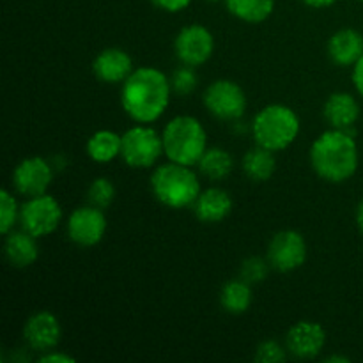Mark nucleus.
<instances>
[{"label": "nucleus", "mask_w": 363, "mask_h": 363, "mask_svg": "<svg viewBox=\"0 0 363 363\" xmlns=\"http://www.w3.org/2000/svg\"><path fill=\"white\" fill-rule=\"evenodd\" d=\"M172 85L167 74L156 67H138L123 82L121 105L124 112L140 124H151L163 116L170 101Z\"/></svg>", "instance_id": "f257e3e1"}, {"label": "nucleus", "mask_w": 363, "mask_h": 363, "mask_svg": "<svg viewBox=\"0 0 363 363\" xmlns=\"http://www.w3.org/2000/svg\"><path fill=\"white\" fill-rule=\"evenodd\" d=\"M358 145L351 131H325L311 147V165L321 179L328 183H344L358 169Z\"/></svg>", "instance_id": "f03ea898"}, {"label": "nucleus", "mask_w": 363, "mask_h": 363, "mask_svg": "<svg viewBox=\"0 0 363 363\" xmlns=\"http://www.w3.org/2000/svg\"><path fill=\"white\" fill-rule=\"evenodd\" d=\"M163 155L170 162L181 165H199L208 149V135L199 119L191 116H177L167 123L162 133Z\"/></svg>", "instance_id": "7ed1b4c3"}, {"label": "nucleus", "mask_w": 363, "mask_h": 363, "mask_svg": "<svg viewBox=\"0 0 363 363\" xmlns=\"http://www.w3.org/2000/svg\"><path fill=\"white\" fill-rule=\"evenodd\" d=\"M151 190L163 206L183 209L195 204L201 195V183L191 167L169 162L152 172Z\"/></svg>", "instance_id": "20e7f679"}, {"label": "nucleus", "mask_w": 363, "mask_h": 363, "mask_svg": "<svg viewBox=\"0 0 363 363\" xmlns=\"http://www.w3.org/2000/svg\"><path fill=\"white\" fill-rule=\"evenodd\" d=\"M298 133H300V117L293 108L280 103H273L259 110L252 123L255 144L273 152L289 147L298 138Z\"/></svg>", "instance_id": "39448f33"}, {"label": "nucleus", "mask_w": 363, "mask_h": 363, "mask_svg": "<svg viewBox=\"0 0 363 363\" xmlns=\"http://www.w3.org/2000/svg\"><path fill=\"white\" fill-rule=\"evenodd\" d=\"M163 155L162 135L152 128L133 126L123 135L121 158L131 169H151Z\"/></svg>", "instance_id": "423d86ee"}, {"label": "nucleus", "mask_w": 363, "mask_h": 363, "mask_svg": "<svg viewBox=\"0 0 363 363\" xmlns=\"http://www.w3.org/2000/svg\"><path fill=\"white\" fill-rule=\"evenodd\" d=\"M62 220V208L52 195L32 197L21 206L20 222L21 229L35 238L52 234Z\"/></svg>", "instance_id": "0eeeda50"}, {"label": "nucleus", "mask_w": 363, "mask_h": 363, "mask_svg": "<svg viewBox=\"0 0 363 363\" xmlns=\"http://www.w3.org/2000/svg\"><path fill=\"white\" fill-rule=\"evenodd\" d=\"M204 105L218 119L236 121L247 110V96L236 82L220 78L204 91Z\"/></svg>", "instance_id": "6e6552de"}, {"label": "nucleus", "mask_w": 363, "mask_h": 363, "mask_svg": "<svg viewBox=\"0 0 363 363\" xmlns=\"http://www.w3.org/2000/svg\"><path fill=\"white\" fill-rule=\"evenodd\" d=\"M174 50L181 64L197 67L211 59L215 52V38L204 25H188L181 28L174 41Z\"/></svg>", "instance_id": "1a4fd4ad"}, {"label": "nucleus", "mask_w": 363, "mask_h": 363, "mask_svg": "<svg viewBox=\"0 0 363 363\" xmlns=\"http://www.w3.org/2000/svg\"><path fill=\"white\" fill-rule=\"evenodd\" d=\"M307 259V243L296 230H280L268 245V262L280 273H289L303 266Z\"/></svg>", "instance_id": "9d476101"}, {"label": "nucleus", "mask_w": 363, "mask_h": 363, "mask_svg": "<svg viewBox=\"0 0 363 363\" xmlns=\"http://www.w3.org/2000/svg\"><path fill=\"white\" fill-rule=\"evenodd\" d=\"M106 230V218L103 209L96 206L77 208L67 218V236L80 247H94L103 240Z\"/></svg>", "instance_id": "9b49d317"}, {"label": "nucleus", "mask_w": 363, "mask_h": 363, "mask_svg": "<svg viewBox=\"0 0 363 363\" xmlns=\"http://www.w3.org/2000/svg\"><path fill=\"white\" fill-rule=\"evenodd\" d=\"M52 177L53 172L48 162L39 156H32L18 163L13 172V186L23 197H39L46 194L52 184Z\"/></svg>", "instance_id": "f8f14e48"}, {"label": "nucleus", "mask_w": 363, "mask_h": 363, "mask_svg": "<svg viewBox=\"0 0 363 363\" xmlns=\"http://www.w3.org/2000/svg\"><path fill=\"white\" fill-rule=\"evenodd\" d=\"M326 342V333L321 325L312 321H300L287 332L286 347L293 357L308 360L315 358L323 351Z\"/></svg>", "instance_id": "ddd939ff"}, {"label": "nucleus", "mask_w": 363, "mask_h": 363, "mask_svg": "<svg viewBox=\"0 0 363 363\" xmlns=\"http://www.w3.org/2000/svg\"><path fill=\"white\" fill-rule=\"evenodd\" d=\"M60 323L52 312H38L30 315L23 326V339L32 350L52 351L60 342Z\"/></svg>", "instance_id": "4468645a"}, {"label": "nucleus", "mask_w": 363, "mask_h": 363, "mask_svg": "<svg viewBox=\"0 0 363 363\" xmlns=\"http://www.w3.org/2000/svg\"><path fill=\"white\" fill-rule=\"evenodd\" d=\"M94 77L103 84H123L133 73V60L121 48H105L92 62Z\"/></svg>", "instance_id": "2eb2a0df"}, {"label": "nucleus", "mask_w": 363, "mask_h": 363, "mask_svg": "<svg viewBox=\"0 0 363 363\" xmlns=\"http://www.w3.org/2000/svg\"><path fill=\"white\" fill-rule=\"evenodd\" d=\"M328 55L337 66H354L363 55V35L354 28H340L330 38Z\"/></svg>", "instance_id": "dca6fc26"}, {"label": "nucleus", "mask_w": 363, "mask_h": 363, "mask_svg": "<svg viewBox=\"0 0 363 363\" xmlns=\"http://www.w3.org/2000/svg\"><path fill=\"white\" fill-rule=\"evenodd\" d=\"M325 117L335 130L350 131L360 117V105L350 92H333L325 103Z\"/></svg>", "instance_id": "f3484780"}, {"label": "nucleus", "mask_w": 363, "mask_h": 363, "mask_svg": "<svg viewBox=\"0 0 363 363\" xmlns=\"http://www.w3.org/2000/svg\"><path fill=\"white\" fill-rule=\"evenodd\" d=\"M191 208L201 222L218 223L229 216L233 209V199L222 188H208L206 191H201Z\"/></svg>", "instance_id": "a211bd4d"}, {"label": "nucleus", "mask_w": 363, "mask_h": 363, "mask_svg": "<svg viewBox=\"0 0 363 363\" xmlns=\"http://www.w3.org/2000/svg\"><path fill=\"white\" fill-rule=\"evenodd\" d=\"M4 254L14 268H28L30 264H34L39 255L35 236L28 234L27 230L6 234Z\"/></svg>", "instance_id": "6ab92c4d"}, {"label": "nucleus", "mask_w": 363, "mask_h": 363, "mask_svg": "<svg viewBox=\"0 0 363 363\" xmlns=\"http://www.w3.org/2000/svg\"><path fill=\"white\" fill-rule=\"evenodd\" d=\"M275 169V152L266 147H261V145H255L243 156V170L252 181L264 183V181H268L273 176Z\"/></svg>", "instance_id": "aec40b11"}, {"label": "nucleus", "mask_w": 363, "mask_h": 363, "mask_svg": "<svg viewBox=\"0 0 363 363\" xmlns=\"http://www.w3.org/2000/svg\"><path fill=\"white\" fill-rule=\"evenodd\" d=\"M121 147H123V135H117L116 131L110 130L96 131L87 140V155L98 163H108L121 156Z\"/></svg>", "instance_id": "412c9836"}, {"label": "nucleus", "mask_w": 363, "mask_h": 363, "mask_svg": "<svg viewBox=\"0 0 363 363\" xmlns=\"http://www.w3.org/2000/svg\"><path fill=\"white\" fill-rule=\"evenodd\" d=\"M227 11L234 18L247 23H262L275 7V0H225Z\"/></svg>", "instance_id": "4be33fe9"}, {"label": "nucleus", "mask_w": 363, "mask_h": 363, "mask_svg": "<svg viewBox=\"0 0 363 363\" xmlns=\"http://www.w3.org/2000/svg\"><path fill=\"white\" fill-rule=\"evenodd\" d=\"M220 303L230 314H243L252 305L250 284L241 280H230L220 291Z\"/></svg>", "instance_id": "5701e85b"}, {"label": "nucleus", "mask_w": 363, "mask_h": 363, "mask_svg": "<svg viewBox=\"0 0 363 363\" xmlns=\"http://www.w3.org/2000/svg\"><path fill=\"white\" fill-rule=\"evenodd\" d=\"M233 156L222 147L206 149L201 162H199V170H201L202 176L209 177L213 181H222L223 177L229 176L233 172Z\"/></svg>", "instance_id": "b1692460"}, {"label": "nucleus", "mask_w": 363, "mask_h": 363, "mask_svg": "<svg viewBox=\"0 0 363 363\" xmlns=\"http://www.w3.org/2000/svg\"><path fill=\"white\" fill-rule=\"evenodd\" d=\"M89 204L96 206L99 209H105L112 204V201L116 199V186L110 183L106 177H98V179L92 181V184L89 186Z\"/></svg>", "instance_id": "393cba45"}, {"label": "nucleus", "mask_w": 363, "mask_h": 363, "mask_svg": "<svg viewBox=\"0 0 363 363\" xmlns=\"http://www.w3.org/2000/svg\"><path fill=\"white\" fill-rule=\"evenodd\" d=\"M18 218V204L16 199L11 195V191H0V233L6 236L11 233Z\"/></svg>", "instance_id": "a878e982"}, {"label": "nucleus", "mask_w": 363, "mask_h": 363, "mask_svg": "<svg viewBox=\"0 0 363 363\" xmlns=\"http://www.w3.org/2000/svg\"><path fill=\"white\" fill-rule=\"evenodd\" d=\"M170 85H172V91L177 92L181 96H188L195 91L197 87V77L194 73V67L183 64L181 67H177L174 71L172 78H170Z\"/></svg>", "instance_id": "bb28decb"}, {"label": "nucleus", "mask_w": 363, "mask_h": 363, "mask_svg": "<svg viewBox=\"0 0 363 363\" xmlns=\"http://www.w3.org/2000/svg\"><path fill=\"white\" fill-rule=\"evenodd\" d=\"M269 268L272 266H269L268 259L250 257L241 266V279L248 284H259L268 277Z\"/></svg>", "instance_id": "cd10ccee"}, {"label": "nucleus", "mask_w": 363, "mask_h": 363, "mask_svg": "<svg viewBox=\"0 0 363 363\" xmlns=\"http://www.w3.org/2000/svg\"><path fill=\"white\" fill-rule=\"evenodd\" d=\"M286 360V351L275 340H266L257 347L255 353V362L261 363H279Z\"/></svg>", "instance_id": "c85d7f7f"}, {"label": "nucleus", "mask_w": 363, "mask_h": 363, "mask_svg": "<svg viewBox=\"0 0 363 363\" xmlns=\"http://www.w3.org/2000/svg\"><path fill=\"white\" fill-rule=\"evenodd\" d=\"M156 7L167 11V13H179L190 6L191 0H151Z\"/></svg>", "instance_id": "c756f323"}, {"label": "nucleus", "mask_w": 363, "mask_h": 363, "mask_svg": "<svg viewBox=\"0 0 363 363\" xmlns=\"http://www.w3.org/2000/svg\"><path fill=\"white\" fill-rule=\"evenodd\" d=\"M351 78H353V85L354 89H357L358 94L363 96V55L353 66V74H351Z\"/></svg>", "instance_id": "7c9ffc66"}, {"label": "nucleus", "mask_w": 363, "mask_h": 363, "mask_svg": "<svg viewBox=\"0 0 363 363\" xmlns=\"http://www.w3.org/2000/svg\"><path fill=\"white\" fill-rule=\"evenodd\" d=\"M41 363H73L74 358L69 357V354H62V353H52V351H46V354H43L39 358Z\"/></svg>", "instance_id": "2f4dec72"}, {"label": "nucleus", "mask_w": 363, "mask_h": 363, "mask_svg": "<svg viewBox=\"0 0 363 363\" xmlns=\"http://www.w3.org/2000/svg\"><path fill=\"white\" fill-rule=\"evenodd\" d=\"M305 6L314 7V9H323V7H330L337 2V0H301Z\"/></svg>", "instance_id": "473e14b6"}, {"label": "nucleus", "mask_w": 363, "mask_h": 363, "mask_svg": "<svg viewBox=\"0 0 363 363\" xmlns=\"http://www.w3.org/2000/svg\"><path fill=\"white\" fill-rule=\"evenodd\" d=\"M357 223L363 233V199L360 201V204H358V209H357Z\"/></svg>", "instance_id": "72a5a7b5"}, {"label": "nucleus", "mask_w": 363, "mask_h": 363, "mask_svg": "<svg viewBox=\"0 0 363 363\" xmlns=\"http://www.w3.org/2000/svg\"><path fill=\"white\" fill-rule=\"evenodd\" d=\"M325 362H328V363H333V362L347 363V362H350V358H346V357H339V354H335V357H328V358H326Z\"/></svg>", "instance_id": "f704fd0d"}, {"label": "nucleus", "mask_w": 363, "mask_h": 363, "mask_svg": "<svg viewBox=\"0 0 363 363\" xmlns=\"http://www.w3.org/2000/svg\"><path fill=\"white\" fill-rule=\"evenodd\" d=\"M209 2H220V0H209Z\"/></svg>", "instance_id": "c9c22d12"}, {"label": "nucleus", "mask_w": 363, "mask_h": 363, "mask_svg": "<svg viewBox=\"0 0 363 363\" xmlns=\"http://www.w3.org/2000/svg\"><path fill=\"white\" fill-rule=\"evenodd\" d=\"M360 2H363V0H360Z\"/></svg>", "instance_id": "e433bc0d"}]
</instances>
